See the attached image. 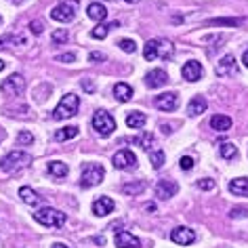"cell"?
I'll use <instances>...</instances> for the list:
<instances>
[{"instance_id": "cell-41", "label": "cell", "mask_w": 248, "mask_h": 248, "mask_svg": "<svg viewBox=\"0 0 248 248\" xmlns=\"http://www.w3.org/2000/svg\"><path fill=\"white\" fill-rule=\"evenodd\" d=\"M232 219H242V217H248V210L246 208H233L232 213H229Z\"/></svg>"}, {"instance_id": "cell-35", "label": "cell", "mask_w": 248, "mask_h": 248, "mask_svg": "<svg viewBox=\"0 0 248 248\" xmlns=\"http://www.w3.org/2000/svg\"><path fill=\"white\" fill-rule=\"evenodd\" d=\"M51 38H53L55 45H63V42H67V32L65 30H55Z\"/></svg>"}, {"instance_id": "cell-3", "label": "cell", "mask_w": 248, "mask_h": 248, "mask_svg": "<svg viewBox=\"0 0 248 248\" xmlns=\"http://www.w3.org/2000/svg\"><path fill=\"white\" fill-rule=\"evenodd\" d=\"M30 162H32V156H30V154L15 150V152H9L7 156L0 160V170H4V172H17V170L26 169Z\"/></svg>"}, {"instance_id": "cell-21", "label": "cell", "mask_w": 248, "mask_h": 248, "mask_svg": "<svg viewBox=\"0 0 248 248\" xmlns=\"http://www.w3.org/2000/svg\"><path fill=\"white\" fill-rule=\"evenodd\" d=\"M229 191H232L233 196H248V179H232L229 181Z\"/></svg>"}, {"instance_id": "cell-11", "label": "cell", "mask_w": 248, "mask_h": 248, "mask_svg": "<svg viewBox=\"0 0 248 248\" xmlns=\"http://www.w3.org/2000/svg\"><path fill=\"white\" fill-rule=\"evenodd\" d=\"M170 240L181 246H189L191 242L196 240V233H194V229H189V227H177L170 232Z\"/></svg>"}, {"instance_id": "cell-1", "label": "cell", "mask_w": 248, "mask_h": 248, "mask_svg": "<svg viewBox=\"0 0 248 248\" xmlns=\"http://www.w3.org/2000/svg\"><path fill=\"white\" fill-rule=\"evenodd\" d=\"M172 55H175V45H172L170 40H166V38H162V40H150L145 45V48H143V57L147 59V61H154V59H170Z\"/></svg>"}, {"instance_id": "cell-40", "label": "cell", "mask_w": 248, "mask_h": 248, "mask_svg": "<svg viewBox=\"0 0 248 248\" xmlns=\"http://www.w3.org/2000/svg\"><path fill=\"white\" fill-rule=\"evenodd\" d=\"M89 61H91V63H101V61H105V55H103V53L93 51V53L89 55Z\"/></svg>"}, {"instance_id": "cell-5", "label": "cell", "mask_w": 248, "mask_h": 248, "mask_svg": "<svg viewBox=\"0 0 248 248\" xmlns=\"http://www.w3.org/2000/svg\"><path fill=\"white\" fill-rule=\"evenodd\" d=\"M34 219L45 227H63L65 225V213L57 208H40L34 213Z\"/></svg>"}, {"instance_id": "cell-4", "label": "cell", "mask_w": 248, "mask_h": 248, "mask_svg": "<svg viewBox=\"0 0 248 248\" xmlns=\"http://www.w3.org/2000/svg\"><path fill=\"white\" fill-rule=\"evenodd\" d=\"M103 175H105V170H103L101 164H97V162H86V164L82 166V177H80V185H82L84 189L95 187V185H99V183L103 181Z\"/></svg>"}, {"instance_id": "cell-2", "label": "cell", "mask_w": 248, "mask_h": 248, "mask_svg": "<svg viewBox=\"0 0 248 248\" xmlns=\"http://www.w3.org/2000/svg\"><path fill=\"white\" fill-rule=\"evenodd\" d=\"M78 108H80L78 95L67 93V95L61 97V101L57 103V108H55V111H53V118H55V120H67V118H72V116L78 114Z\"/></svg>"}, {"instance_id": "cell-26", "label": "cell", "mask_w": 248, "mask_h": 248, "mask_svg": "<svg viewBox=\"0 0 248 248\" xmlns=\"http://www.w3.org/2000/svg\"><path fill=\"white\" fill-rule=\"evenodd\" d=\"M19 196H21L23 202L30 204V206H38V204H40V198H38V194H36L32 187H21L19 189Z\"/></svg>"}, {"instance_id": "cell-42", "label": "cell", "mask_w": 248, "mask_h": 248, "mask_svg": "<svg viewBox=\"0 0 248 248\" xmlns=\"http://www.w3.org/2000/svg\"><path fill=\"white\" fill-rule=\"evenodd\" d=\"M82 86H84V89L89 91V93H93V89H95V86H93V84L89 82V80H82Z\"/></svg>"}, {"instance_id": "cell-27", "label": "cell", "mask_w": 248, "mask_h": 248, "mask_svg": "<svg viewBox=\"0 0 248 248\" xmlns=\"http://www.w3.org/2000/svg\"><path fill=\"white\" fill-rule=\"evenodd\" d=\"M78 137V126H65V128H59L55 133V141H67V139H74Z\"/></svg>"}, {"instance_id": "cell-7", "label": "cell", "mask_w": 248, "mask_h": 248, "mask_svg": "<svg viewBox=\"0 0 248 248\" xmlns=\"http://www.w3.org/2000/svg\"><path fill=\"white\" fill-rule=\"evenodd\" d=\"M76 7L78 4L74 0H61L55 9H51V19L55 21H61V23H67L76 17Z\"/></svg>"}, {"instance_id": "cell-6", "label": "cell", "mask_w": 248, "mask_h": 248, "mask_svg": "<svg viewBox=\"0 0 248 248\" xmlns=\"http://www.w3.org/2000/svg\"><path fill=\"white\" fill-rule=\"evenodd\" d=\"M93 128H95L97 135H101V137H109L116 128V120L105 109H97L95 114H93Z\"/></svg>"}, {"instance_id": "cell-39", "label": "cell", "mask_w": 248, "mask_h": 248, "mask_svg": "<svg viewBox=\"0 0 248 248\" xmlns=\"http://www.w3.org/2000/svg\"><path fill=\"white\" fill-rule=\"evenodd\" d=\"M198 187L210 191V189H215V181L213 179H200V181H198Z\"/></svg>"}, {"instance_id": "cell-38", "label": "cell", "mask_w": 248, "mask_h": 248, "mask_svg": "<svg viewBox=\"0 0 248 248\" xmlns=\"http://www.w3.org/2000/svg\"><path fill=\"white\" fill-rule=\"evenodd\" d=\"M55 59L61 61V63H74V61H76V55L74 53H63V55H57Z\"/></svg>"}, {"instance_id": "cell-8", "label": "cell", "mask_w": 248, "mask_h": 248, "mask_svg": "<svg viewBox=\"0 0 248 248\" xmlns=\"http://www.w3.org/2000/svg\"><path fill=\"white\" fill-rule=\"evenodd\" d=\"M23 89H26V78L21 74H11L9 78H4L0 82V91L4 95H21Z\"/></svg>"}, {"instance_id": "cell-29", "label": "cell", "mask_w": 248, "mask_h": 248, "mask_svg": "<svg viewBox=\"0 0 248 248\" xmlns=\"http://www.w3.org/2000/svg\"><path fill=\"white\" fill-rule=\"evenodd\" d=\"M126 141H128V143H137L139 147H143V150H150L152 143H154V137L150 133H143V135H139V137H131Z\"/></svg>"}, {"instance_id": "cell-24", "label": "cell", "mask_w": 248, "mask_h": 248, "mask_svg": "<svg viewBox=\"0 0 248 248\" xmlns=\"http://www.w3.org/2000/svg\"><path fill=\"white\" fill-rule=\"evenodd\" d=\"M147 122V118L141 114V111H131V114L126 116V126L128 128H143Z\"/></svg>"}, {"instance_id": "cell-33", "label": "cell", "mask_w": 248, "mask_h": 248, "mask_svg": "<svg viewBox=\"0 0 248 248\" xmlns=\"http://www.w3.org/2000/svg\"><path fill=\"white\" fill-rule=\"evenodd\" d=\"M17 143L19 145H32L34 143V135L28 133V131H21L19 135H17Z\"/></svg>"}, {"instance_id": "cell-18", "label": "cell", "mask_w": 248, "mask_h": 248, "mask_svg": "<svg viewBox=\"0 0 248 248\" xmlns=\"http://www.w3.org/2000/svg\"><path fill=\"white\" fill-rule=\"evenodd\" d=\"M114 97L118 99V101H122V103L131 101L133 99V86L126 84V82H118L114 86Z\"/></svg>"}, {"instance_id": "cell-19", "label": "cell", "mask_w": 248, "mask_h": 248, "mask_svg": "<svg viewBox=\"0 0 248 248\" xmlns=\"http://www.w3.org/2000/svg\"><path fill=\"white\" fill-rule=\"evenodd\" d=\"M206 109H208V103H206V99L204 97H194L189 101V105H187V114L189 116H200Z\"/></svg>"}, {"instance_id": "cell-45", "label": "cell", "mask_w": 248, "mask_h": 248, "mask_svg": "<svg viewBox=\"0 0 248 248\" xmlns=\"http://www.w3.org/2000/svg\"><path fill=\"white\" fill-rule=\"evenodd\" d=\"M145 208L150 210V213H154V210H156V204H152V202H150V204H145Z\"/></svg>"}, {"instance_id": "cell-30", "label": "cell", "mask_w": 248, "mask_h": 248, "mask_svg": "<svg viewBox=\"0 0 248 248\" xmlns=\"http://www.w3.org/2000/svg\"><path fill=\"white\" fill-rule=\"evenodd\" d=\"M221 156L225 160H233L235 156H238V147H235L233 143H221Z\"/></svg>"}, {"instance_id": "cell-10", "label": "cell", "mask_w": 248, "mask_h": 248, "mask_svg": "<svg viewBox=\"0 0 248 248\" xmlns=\"http://www.w3.org/2000/svg\"><path fill=\"white\" fill-rule=\"evenodd\" d=\"M156 108L158 109H162V111H172V109H177V105H179V95L177 93H162V95H158L156 97Z\"/></svg>"}, {"instance_id": "cell-20", "label": "cell", "mask_w": 248, "mask_h": 248, "mask_svg": "<svg viewBox=\"0 0 248 248\" xmlns=\"http://www.w3.org/2000/svg\"><path fill=\"white\" fill-rule=\"evenodd\" d=\"M210 128H215V131H219V133L229 131V128H232V118L217 114V116L210 118Z\"/></svg>"}, {"instance_id": "cell-22", "label": "cell", "mask_w": 248, "mask_h": 248, "mask_svg": "<svg viewBox=\"0 0 248 248\" xmlns=\"http://www.w3.org/2000/svg\"><path fill=\"white\" fill-rule=\"evenodd\" d=\"M86 13H89V17L93 21H103L105 17H108V9H105L101 2H91Z\"/></svg>"}, {"instance_id": "cell-44", "label": "cell", "mask_w": 248, "mask_h": 248, "mask_svg": "<svg viewBox=\"0 0 248 248\" xmlns=\"http://www.w3.org/2000/svg\"><path fill=\"white\" fill-rule=\"evenodd\" d=\"M51 248H70V246H65L63 242H55V244H53Z\"/></svg>"}, {"instance_id": "cell-48", "label": "cell", "mask_w": 248, "mask_h": 248, "mask_svg": "<svg viewBox=\"0 0 248 248\" xmlns=\"http://www.w3.org/2000/svg\"><path fill=\"white\" fill-rule=\"evenodd\" d=\"M4 65H7V63H4V61H2V59H0V72H2V70H4Z\"/></svg>"}, {"instance_id": "cell-36", "label": "cell", "mask_w": 248, "mask_h": 248, "mask_svg": "<svg viewBox=\"0 0 248 248\" xmlns=\"http://www.w3.org/2000/svg\"><path fill=\"white\" fill-rule=\"evenodd\" d=\"M30 32L34 36H40L45 32V26H42V21H30Z\"/></svg>"}, {"instance_id": "cell-43", "label": "cell", "mask_w": 248, "mask_h": 248, "mask_svg": "<svg viewBox=\"0 0 248 248\" xmlns=\"http://www.w3.org/2000/svg\"><path fill=\"white\" fill-rule=\"evenodd\" d=\"M160 128H162V133H164V135H170V133H172V128L169 126V124H162Z\"/></svg>"}, {"instance_id": "cell-12", "label": "cell", "mask_w": 248, "mask_h": 248, "mask_svg": "<svg viewBox=\"0 0 248 248\" xmlns=\"http://www.w3.org/2000/svg\"><path fill=\"white\" fill-rule=\"evenodd\" d=\"M181 74H183V78L187 80V82H198V80L202 78V74H204V70H202V65H200V61H187V63L183 65V70H181Z\"/></svg>"}, {"instance_id": "cell-25", "label": "cell", "mask_w": 248, "mask_h": 248, "mask_svg": "<svg viewBox=\"0 0 248 248\" xmlns=\"http://www.w3.org/2000/svg\"><path fill=\"white\" fill-rule=\"evenodd\" d=\"M48 172H51L53 177H57V179H63V177H67L70 169H67L65 162H57V160H53V162H48Z\"/></svg>"}, {"instance_id": "cell-46", "label": "cell", "mask_w": 248, "mask_h": 248, "mask_svg": "<svg viewBox=\"0 0 248 248\" xmlns=\"http://www.w3.org/2000/svg\"><path fill=\"white\" fill-rule=\"evenodd\" d=\"M122 2H126V4H137L139 0H122Z\"/></svg>"}, {"instance_id": "cell-17", "label": "cell", "mask_w": 248, "mask_h": 248, "mask_svg": "<svg viewBox=\"0 0 248 248\" xmlns=\"http://www.w3.org/2000/svg\"><path fill=\"white\" fill-rule=\"evenodd\" d=\"M235 72H238V65H235L233 55H227L217 63V74L219 76H227V74H235Z\"/></svg>"}, {"instance_id": "cell-28", "label": "cell", "mask_w": 248, "mask_h": 248, "mask_svg": "<svg viewBox=\"0 0 248 248\" xmlns=\"http://www.w3.org/2000/svg\"><path fill=\"white\" fill-rule=\"evenodd\" d=\"M122 191L128 196H137L141 191H145V181H133V183H124Z\"/></svg>"}, {"instance_id": "cell-47", "label": "cell", "mask_w": 248, "mask_h": 248, "mask_svg": "<svg viewBox=\"0 0 248 248\" xmlns=\"http://www.w3.org/2000/svg\"><path fill=\"white\" fill-rule=\"evenodd\" d=\"M244 65H246V67H248V51H246V53H244Z\"/></svg>"}, {"instance_id": "cell-31", "label": "cell", "mask_w": 248, "mask_h": 248, "mask_svg": "<svg viewBox=\"0 0 248 248\" xmlns=\"http://www.w3.org/2000/svg\"><path fill=\"white\" fill-rule=\"evenodd\" d=\"M164 160H166V156H164V152H162V150H156V152H152V154H150V162H152L154 169H160V166L164 164Z\"/></svg>"}, {"instance_id": "cell-15", "label": "cell", "mask_w": 248, "mask_h": 248, "mask_svg": "<svg viewBox=\"0 0 248 248\" xmlns=\"http://www.w3.org/2000/svg\"><path fill=\"white\" fill-rule=\"evenodd\" d=\"M177 183L175 181H169V179H162V181L156 183V196L162 198V200H169V198H172L177 194Z\"/></svg>"}, {"instance_id": "cell-13", "label": "cell", "mask_w": 248, "mask_h": 248, "mask_svg": "<svg viewBox=\"0 0 248 248\" xmlns=\"http://www.w3.org/2000/svg\"><path fill=\"white\" fill-rule=\"evenodd\" d=\"M169 82V76H166L164 70H152L145 74V84L150 86V89H160V86H164Z\"/></svg>"}, {"instance_id": "cell-16", "label": "cell", "mask_w": 248, "mask_h": 248, "mask_svg": "<svg viewBox=\"0 0 248 248\" xmlns=\"http://www.w3.org/2000/svg\"><path fill=\"white\" fill-rule=\"evenodd\" d=\"M114 242H116L118 248H139L141 246L139 238H135L131 232H118Z\"/></svg>"}, {"instance_id": "cell-9", "label": "cell", "mask_w": 248, "mask_h": 248, "mask_svg": "<svg viewBox=\"0 0 248 248\" xmlns=\"http://www.w3.org/2000/svg\"><path fill=\"white\" fill-rule=\"evenodd\" d=\"M114 166L116 169H122V170H131V169H135L137 166V156L131 152V150H120V152H116L114 154Z\"/></svg>"}, {"instance_id": "cell-23", "label": "cell", "mask_w": 248, "mask_h": 248, "mask_svg": "<svg viewBox=\"0 0 248 248\" xmlns=\"http://www.w3.org/2000/svg\"><path fill=\"white\" fill-rule=\"evenodd\" d=\"M114 28H120V23H118V21H111V23H99V26L91 32V36H93V38H97V40H103L105 36H108L109 30H114Z\"/></svg>"}, {"instance_id": "cell-34", "label": "cell", "mask_w": 248, "mask_h": 248, "mask_svg": "<svg viewBox=\"0 0 248 248\" xmlns=\"http://www.w3.org/2000/svg\"><path fill=\"white\" fill-rule=\"evenodd\" d=\"M210 26H240L244 23V19H210Z\"/></svg>"}, {"instance_id": "cell-14", "label": "cell", "mask_w": 248, "mask_h": 248, "mask_svg": "<svg viewBox=\"0 0 248 248\" xmlns=\"http://www.w3.org/2000/svg\"><path fill=\"white\" fill-rule=\"evenodd\" d=\"M114 200L108 196H101V198H97L95 202H93V213H95L97 217H105V215H109L111 210H114Z\"/></svg>"}, {"instance_id": "cell-37", "label": "cell", "mask_w": 248, "mask_h": 248, "mask_svg": "<svg viewBox=\"0 0 248 248\" xmlns=\"http://www.w3.org/2000/svg\"><path fill=\"white\" fill-rule=\"evenodd\" d=\"M179 166H181L183 170H189V169H194V158H191V156H183L181 160H179Z\"/></svg>"}, {"instance_id": "cell-32", "label": "cell", "mask_w": 248, "mask_h": 248, "mask_svg": "<svg viewBox=\"0 0 248 248\" xmlns=\"http://www.w3.org/2000/svg\"><path fill=\"white\" fill-rule=\"evenodd\" d=\"M118 46H120L124 53H135V51H137V45H135L133 40H128V38H122V40H118Z\"/></svg>"}]
</instances>
